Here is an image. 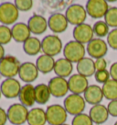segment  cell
Masks as SVG:
<instances>
[{
	"label": "cell",
	"mask_w": 117,
	"mask_h": 125,
	"mask_svg": "<svg viewBox=\"0 0 117 125\" xmlns=\"http://www.w3.org/2000/svg\"><path fill=\"white\" fill-rule=\"evenodd\" d=\"M86 48L84 44L76 41H70L63 47L64 58L69 60L72 63H78L82 59L85 57Z\"/></svg>",
	"instance_id": "cell-1"
},
{
	"label": "cell",
	"mask_w": 117,
	"mask_h": 125,
	"mask_svg": "<svg viewBox=\"0 0 117 125\" xmlns=\"http://www.w3.org/2000/svg\"><path fill=\"white\" fill-rule=\"evenodd\" d=\"M21 62L13 55H6L0 61V75L7 78H15L18 74Z\"/></svg>",
	"instance_id": "cell-2"
},
{
	"label": "cell",
	"mask_w": 117,
	"mask_h": 125,
	"mask_svg": "<svg viewBox=\"0 0 117 125\" xmlns=\"http://www.w3.org/2000/svg\"><path fill=\"white\" fill-rule=\"evenodd\" d=\"M41 48L43 54L54 57L63 51L62 42L56 34H50L45 36L41 41Z\"/></svg>",
	"instance_id": "cell-3"
},
{
	"label": "cell",
	"mask_w": 117,
	"mask_h": 125,
	"mask_svg": "<svg viewBox=\"0 0 117 125\" xmlns=\"http://www.w3.org/2000/svg\"><path fill=\"white\" fill-rule=\"evenodd\" d=\"M63 107L65 108L68 114L76 116L83 113L86 107V101L82 95L70 94L64 99Z\"/></svg>",
	"instance_id": "cell-4"
},
{
	"label": "cell",
	"mask_w": 117,
	"mask_h": 125,
	"mask_svg": "<svg viewBox=\"0 0 117 125\" xmlns=\"http://www.w3.org/2000/svg\"><path fill=\"white\" fill-rule=\"evenodd\" d=\"M29 110L21 103H14L7 110L8 121L13 125H22L27 121Z\"/></svg>",
	"instance_id": "cell-5"
},
{
	"label": "cell",
	"mask_w": 117,
	"mask_h": 125,
	"mask_svg": "<svg viewBox=\"0 0 117 125\" xmlns=\"http://www.w3.org/2000/svg\"><path fill=\"white\" fill-rule=\"evenodd\" d=\"M47 122L50 125H62L68 119V112L65 108L59 104H52L46 109Z\"/></svg>",
	"instance_id": "cell-6"
},
{
	"label": "cell",
	"mask_w": 117,
	"mask_h": 125,
	"mask_svg": "<svg viewBox=\"0 0 117 125\" xmlns=\"http://www.w3.org/2000/svg\"><path fill=\"white\" fill-rule=\"evenodd\" d=\"M18 17L19 10L14 3L3 2L0 4V22L2 25H15Z\"/></svg>",
	"instance_id": "cell-7"
},
{
	"label": "cell",
	"mask_w": 117,
	"mask_h": 125,
	"mask_svg": "<svg viewBox=\"0 0 117 125\" xmlns=\"http://www.w3.org/2000/svg\"><path fill=\"white\" fill-rule=\"evenodd\" d=\"M87 11L86 8L80 4H72L69 6L66 9L65 16L69 24L79 26L81 24H83L87 18Z\"/></svg>",
	"instance_id": "cell-8"
},
{
	"label": "cell",
	"mask_w": 117,
	"mask_h": 125,
	"mask_svg": "<svg viewBox=\"0 0 117 125\" xmlns=\"http://www.w3.org/2000/svg\"><path fill=\"white\" fill-rule=\"evenodd\" d=\"M87 14L92 19L104 18L107 11L109 10V5L105 0H89L85 6Z\"/></svg>",
	"instance_id": "cell-9"
},
{
	"label": "cell",
	"mask_w": 117,
	"mask_h": 125,
	"mask_svg": "<svg viewBox=\"0 0 117 125\" xmlns=\"http://www.w3.org/2000/svg\"><path fill=\"white\" fill-rule=\"evenodd\" d=\"M86 52L91 56V58H94L96 60L103 58L108 52V44L103 40L95 38L87 44Z\"/></svg>",
	"instance_id": "cell-10"
},
{
	"label": "cell",
	"mask_w": 117,
	"mask_h": 125,
	"mask_svg": "<svg viewBox=\"0 0 117 125\" xmlns=\"http://www.w3.org/2000/svg\"><path fill=\"white\" fill-rule=\"evenodd\" d=\"M21 87L20 82L16 78H7L0 85L2 95L9 99L18 98Z\"/></svg>",
	"instance_id": "cell-11"
},
{
	"label": "cell",
	"mask_w": 117,
	"mask_h": 125,
	"mask_svg": "<svg viewBox=\"0 0 117 125\" xmlns=\"http://www.w3.org/2000/svg\"><path fill=\"white\" fill-rule=\"evenodd\" d=\"M49 88L50 90L51 96L55 98H63L70 91L69 84L66 78L54 76L49 81Z\"/></svg>",
	"instance_id": "cell-12"
},
{
	"label": "cell",
	"mask_w": 117,
	"mask_h": 125,
	"mask_svg": "<svg viewBox=\"0 0 117 125\" xmlns=\"http://www.w3.org/2000/svg\"><path fill=\"white\" fill-rule=\"evenodd\" d=\"M49 29L55 34L62 33L68 29L69 22L67 20L65 14L62 13H53L48 19Z\"/></svg>",
	"instance_id": "cell-13"
},
{
	"label": "cell",
	"mask_w": 117,
	"mask_h": 125,
	"mask_svg": "<svg viewBox=\"0 0 117 125\" xmlns=\"http://www.w3.org/2000/svg\"><path fill=\"white\" fill-rule=\"evenodd\" d=\"M72 36L76 42L82 44H85V43L88 44L92 40H93V29L89 24H81L79 26L74 27L72 31Z\"/></svg>",
	"instance_id": "cell-14"
},
{
	"label": "cell",
	"mask_w": 117,
	"mask_h": 125,
	"mask_svg": "<svg viewBox=\"0 0 117 125\" xmlns=\"http://www.w3.org/2000/svg\"><path fill=\"white\" fill-rule=\"evenodd\" d=\"M39 71L36 63L31 62H25L21 63L18 76L26 84H31L39 76Z\"/></svg>",
	"instance_id": "cell-15"
},
{
	"label": "cell",
	"mask_w": 117,
	"mask_h": 125,
	"mask_svg": "<svg viewBox=\"0 0 117 125\" xmlns=\"http://www.w3.org/2000/svg\"><path fill=\"white\" fill-rule=\"evenodd\" d=\"M68 84H69V89L71 94H77V95L84 94L89 86L88 78L79 74L70 75V78L68 79Z\"/></svg>",
	"instance_id": "cell-16"
},
{
	"label": "cell",
	"mask_w": 117,
	"mask_h": 125,
	"mask_svg": "<svg viewBox=\"0 0 117 125\" xmlns=\"http://www.w3.org/2000/svg\"><path fill=\"white\" fill-rule=\"evenodd\" d=\"M27 26L34 35H41L44 32H46L47 29L49 28L48 25V20H46L41 15L31 16L27 20Z\"/></svg>",
	"instance_id": "cell-17"
},
{
	"label": "cell",
	"mask_w": 117,
	"mask_h": 125,
	"mask_svg": "<svg viewBox=\"0 0 117 125\" xmlns=\"http://www.w3.org/2000/svg\"><path fill=\"white\" fill-rule=\"evenodd\" d=\"M13 40L18 43H24L31 37V31L27 23L17 22L11 28Z\"/></svg>",
	"instance_id": "cell-18"
},
{
	"label": "cell",
	"mask_w": 117,
	"mask_h": 125,
	"mask_svg": "<svg viewBox=\"0 0 117 125\" xmlns=\"http://www.w3.org/2000/svg\"><path fill=\"white\" fill-rule=\"evenodd\" d=\"M19 103L25 107H32L36 103V92L35 86L31 84H26L22 86L18 96Z\"/></svg>",
	"instance_id": "cell-19"
},
{
	"label": "cell",
	"mask_w": 117,
	"mask_h": 125,
	"mask_svg": "<svg viewBox=\"0 0 117 125\" xmlns=\"http://www.w3.org/2000/svg\"><path fill=\"white\" fill-rule=\"evenodd\" d=\"M89 116L91 117L93 123L99 125L106 122L109 117V112H108L107 107L101 104H98L91 108Z\"/></svg>",
	"instance_id": "cell-20"
},
{
	"label": "cell",
	"mask_w": 117,
	"mask_h": 125,
	"mask_svg": "<svg viewBox=\"0 0 117 125\" xmlns=\"http://www.w3.org/2000/svg\"><path fill=\"white\" fill-rule=\"evenodd\" d=\"M83 98L87 103L94 106L100 104L104 97H103L101 87L96 85H92L88 86V88L86 89V91L83 94Z\"/></svg>",
	"instance_id": "cell-21"
},
{
	"label": "cell",
	"mask_w": 117,
	"mask_h": 125,
	"mask_svg": "<svg viewBox=\"0 0 117 125\" xmlns=\"http://www.w3.org/2000/svg\"><path fill=\"white\" fill-rule=\"evenodd\" d=\"M53 71L56 74V76L63 78L70 77L73 71V64H72V62L64 57L58 58L55 62V66Z\"/></svg>",
	"instance_id": "cell-22"
},
{
	"label": "cell",
	"mask_w": 117,
	"mask_h": 125,
	"mask_svg": "<svg viewBox=\"0 0 117 125\" xmlns=\"http://www.w3.org/2000/svg\"><path fill=\"white\" fill-rule=\"evenodd\" d=\"M76 69L79 74H82L85 77H90L96 73L95 61L91 57H84L77 63Z\"/></svg>",
	"instance_id": "cell-23"
},
{
	"label": "cell",
	"mask_w": 117,
	"mask_h": 125,
	"mask_svg": "<svg viewBox=\"0 0 117 125\" xmlns=\"http://www.w3.org/2000/svg\"><path fill=\"white\" fill-rule=\"evenodd\" d=\"M28 125H45L47 123L46 110L41 108H32L27 116Z\"/></svg>",
	"instance_id": "cell-24"
},
{
	"label": "cell",
	"mask_w": 117,
	"mask_h": 125,
	"mask_svg": "<svg viewBox=\"0 0 117 125\" xmlns=\"http://www.w3.org/2000/svg\"><path fill=\"white\" fill-rule=\"evenodd\" d=\"M55 61L53 57L46 54H41L37 58L36 65L40 73L42 74H49L51 71L54 70Z\"/></svg>",
	"instance_id": "cell-25"
},
{
	"label": "cell",
	"mask_w": 117,
	"mask_h": 125,
	"mask_svg": "<svg viewBox=\"0 0 117 125\" xmlns=\"http://www.w3.org/2000/svg\"><path fill=\"white\" fill-rule=\"evenodd\" d=\"M23 50L25 53L29 56H35L42 51L41 41L37 37H30L23 43Z\"/></svg>",
	"instance_id": "cell-26"
},
{
	"label": "cell",
	"mask_w": 117,
	"mask_h": 125,
	"mask_svg": "<svg viewBox=\"0 0 117 125\" xmlns=\"http://www.w3.org/2000/svg\"><path fill=\"white\" fill-rule=\"evenodd\" d=\"M36 92V102L39 105H44L46 104L50 98L51 93L50 90L49 88V86L46 84H39L35 86Z\"/></svg>",
	"instance_id": "cell-27"
},
{
	"label": "cell",
	"mask_w": 117,
	"mask_h": 125,
	"mask_svg": "<svg viewBox=\"0 0 117 125\" xmlns=\"http://www.w3.org/2000/svg\"><path fill=\"white\" fill-rule=\"evenodd\" d=\"M102 93L103 97L108 100H116L117 99V81L113 79H109L102 85Z\"/></svg>",
	"instance_id": "cell-28"
},
{
	"label": "cell",
	"mask_w": 117,
	"mask_h": 125,
	"mask_svg": "<svg viewBox=\"0 0 117 125\" xmlns=\"http://www.w3.org/2000/svg\"><path fill=\"white\" fill-rule=\"evenodd\" d=\"M109 26L105 23V21H101L99 20L97 22H95L93 25V32L96 36H98L99 38L101 37H105L106 35L109 34Z\"/></svg>",
	"instance_id": "cell-29"
},
{
	"label": "cell",
	"mask_w": 117,
	"mask_h": 125,
	"mask_svg": "<svg viewBox=\"0 0 117 125\" xmlns=\"http://www.w3.org/2000/svg\"><path fill=\"white\" fill-rule=\"evenodd\" d=\"M104 21L105 23L113 29H117V8L113 7L110 8L109 10L107 11L105 17H104Z\"/></svg>",
	"instance_id": "cell-30"
},
{
	"label": "cell",
	"mask_w": 117,
	"mask_h": 125,
	"mask_svg": "<svg viewBox=\"0 0 117 125\" xmlns=\"http://www.w3.org/2000/svg\"><path fill=\"white\" fill-rule=\"evenodd\" d=\"M12 37L11 29L6 25H0V44L6 45L11 42Z\"/></svg>",
	"instance_id": "cell-31"
},
{
	"label": "cell",
	"mask_w": 117,
	"mask_h": 125,
	"mask_svg": "<svg viewBox=\"0 0 117 125\" xmlns=\"http://www.w3.org/2000/svg\"><path fill=\"white\" fill-rule=\"evenodd\" d=\"M71 125H93V122L88 114L82 113L73 117Z\"/></svg>",
	"instance_id": "cell-32"
},
{
	"label": "cell",
	"mask_w": 117,
	"mask_h": 125,
	"mask_svg": "<svg viewBox=\"0 0 117 125\" xmlns=\"http://www.w3.org/2000/svg\"><path fill=\"white\" fill-rule=\"evenodd\" d=\"M16 7L19 11L27 12L29 11L33 7V1L32 0H15Z\"/></svg>",
	"instance_id": "cell-33"
},
{
	"label": "cell",
	"mask_w": 117,
	"mask_h": 125,
	"mask_svg": "<svg viewBox=\"0 0 117 125\" xmlns=\"http://www.w3.org/2000/svg\"><path fill=\"white\" fill-rule=\"evenodd\" d=\"M107 44L112 49L117 51V29H113L107 35Z\"/></svg>",
	"instance_id": "cell-34"
},
{
	"label": "cell",
	"mask_w": 117,
	"mask_h": 125,
	"mask_svg": "<svg viewBox=\"0 0 117 125\" xmlns=\"http://www.w3.org/2000/svg\"><path fill=\"white\" fill-rule=\"evenodd\" d=\"M110 72L106 70H102V71H97L95 74H94V77H95V80L97 81L98 83L100 84H104L106 83L108 80L110 79Z\"/></svg>",
	"instance_id": "cell-35"
},
{
	"label": "cell",
	"mask_w": 117,
	"mask_h": 125,
	"mask_svg": "<svg viewBox=\"0 0 117 125\" xmlns=\"http://www.w3.org/2000/svg\"><path fill=\"white\" fill-rule=\"evenodd\" d=\"M107 109H108L109 115L113 117H117V99L110 101L107 106Z\"/></svg>",
	"instance_id": "cell-36"
},
{
	"label": "cell",
	"mask_w": 117,
	"mask_h": 125,
	"mask_svg": "<svg viewBox=\"0 0 117 125\" xmlns=\"http://www.w3.org/2000/svg\"><path fill=\"white\" fill-rule=\"evenodd\" d=\"M95 68H96V72L97 71H102L106 70L107 68V62L104 58H100L95 60Z\"/></svg>",
	"instance_id": "cell-37"
},
{
	"label": "cell",
	"mask_w": 117,
	"mask_h": 125,
	"mask_svg": "<svg viewBox=\"0 0 117 125\" xmlns=\"http://www.w3.org/2000/svg\"><path fill=\"white\" fill-rule=\"evenodd\" d=\"M8 113L7 110H5L3 108L0 107V125H6L8 122Z\"/></svg>",
	"instance_id": "cell-38"
},
{
	"label": "cell",
	"mask_w": 117,
	"mask_h": 125,
	"mask_svg": "<svg viewBox=\"0 0 117 125\" xmlns=\"http://www.w3.org/2000/svg\"><path fill=\"white\" fill-rule=\"evenodd\" d=\"M109 72H110V75H111L112 79L117 81V62H113V64L111 65Z\"/></svg>",
	"instance_id": "cell-39"
},
{
	"label": "cell",
	"mask_w": 117,
	"mask_h": 125,
	"mask_svg": "<svg viewBox=\"0 0 117 125\" xmlns=\"http://www.w3.org/2000/svg\"><path fill=\"white\" fill-rule=\"evenodd\" d=\"M5 56H6V55H5V48L3 45L0 44V61L4 58Z\"/></svg>",
	"instance_id": "cell-40"
},
{
	"label": "cell",
	"mask_w": 117,
	"mask_h": 125,
	"mask_svg": "<svg viewBox=\"0 0 117 125\" xmlns=\"http://www.w3.org/2000/svg\"><path fill=\"white\" fill-rule=\"evenodd\" d=\"M1 97H2V92H1V89H0V98H1Z\"/></svg>",
	"instance_id": "cell-41"
},
{
	"label": "cell",
	"mask_w": 117,
	"mask_h": 125,
	"mask_svg": "<svg viewBox=\"0 0 117 125\" xmlns=\"http://www.w3.org/2000/svg\"><path fill=\"white\" fill-rule=\"evenodd\" d=\"M62 125H69V124H67V123H64V124H62Z\"/></svg>",
	"instance_id": "cell-42"
},
{
	"label": "cell",
	"mask_w": 117,
	"mask_h": 125,
	"mask_svg": "<svg viewBox=\"0 0 117 125\" xmlns=\"http://www.w3.org/2000/svg\"><path fill=\"white\" fill-rule=\"evenodd\" d=\"M114 125H117V121L115 122V123H114Z\"/></svg>",
	"instance_id": "cell-43"
}]
</instances>
